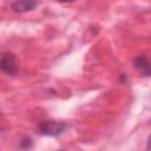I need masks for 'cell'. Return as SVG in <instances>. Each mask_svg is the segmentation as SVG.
I'll list each match as a JSON object with an SVG mask.
<instances>
[{
    "label": "cell",
    "mask_w": 151,
    "mask_h": 151,
    "mask_svg": "<svg viewBox=\"0 0 151 151\" xmlns=\"http://www.w3.org/2000/svg\"><path fill=\"white\" fill-rule=\"evenodd\" d=\"M67 129V124L64 122L55 120H44L39 124V132L44 136H59Z\"/></svg>",
    "instance_id": "obj_1"
},
{
    "label": "cell",
    "mask_w": 151,
    "mask_h": 151,
    "mask_svg": "<svg viewBox=\"0 0 151 151\" xmlns=\"http://www.w3.org/2000/svg\"><path fill=\"white\" fill-rule=\"evenodd\" d=\"M0 70L6 74L17 76L18 64H17V58L13 53L6 52L0 55Z\"/></svg>",
    "instance_id": "obj_2"
},
{
    "label": "cell",
    "mask_w": 151,
    "mask_h": 151,
    "mask_svg": "<svg viewBox=\"0 0 151 151\" xmlns=\"http://www.w3.org/2000/svg\"><path fill=\"white\" fill-rule=\"evenodd\" d=\"M37 6H38V2L35 0H15L14 2H12L11 8L13 12L25 13V12L33 11Z\"/></svg>",
    "instance_id": "obj_3"
},
{
    "label": "cell",
    "mask_w": 151,
    "mask_h": 151,
    "mask_svg": "<svg viewBox=\"0 0 151 151\" xmlns=\"http://www.w3.org/2000/svg\"><path fill=\"white\" fill-rule=\"evenodd\" d=\"M134 67L145 77H150V64H149V60L146 58V55L144 54H140L138 57H136L134 61Z\"/></svg>",
    "instance_id": "obj_4"
},
{
    "label": "cell",
    "mask_w": 151,
    "mask_h": 151,
    "mask_svg": "<svg viewBox=\"0 0 151 151\" xmlns=\"http://www.w3.org/2000/svg\"><path fill=\"white\" fill-rule=\"evenodd\" d=\"M55 1H58V2H73L74 0H55Z\"/></svg>",
    "instance_id": "obj_5"
},
{
    "label": "cell",
    "mask_w": 151,
    "mask_h": 151,
    "mask_svg": "<svg viewBox=\"0 0 151 151\" xmlns=\"http://www.w3.org/2000/svg\"><path fill=\"white\" fill-rule=\"evenodd\" d=\"M0 117H1V111H0Z\"/></svg>",
    "instance_id": "obj_6"
}]
</instances>
